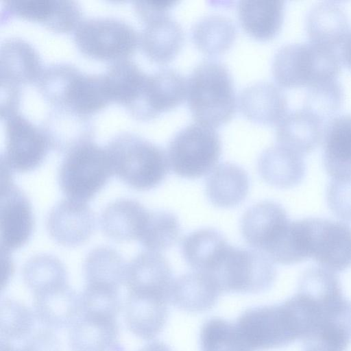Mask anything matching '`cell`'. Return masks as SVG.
Returning a JSON list of instances; mask_svg holds the SVG:
<instances>
[{
	"mask_svg": "<svg viewBox=\"0 0 351 351\" xmlns=\"http://www.w3.org/2000/svg\"><path fill=\"white\" fill-rule=\"evenodd\" d=\"M190 111L197 123L215 128L229 121L236 110L232 76L227 67L215 60L200 62L187 80Z\"/></svg>",
	"mask_w": 351,
	"mask_h": 351,
	"instance_id": "6da1fadb",
	"label": "cell"
},
{
	"mask_svg": "<svg viewBox=\"0 0 351 351\" xmlns=\"http://www.w3.org/2000/svg\"><path fill=\"white\" fill-rule=\"evenodd\" d=\"M113 173L136 190L158 186L170 167L167 154L158 145L136 135L114 138L106 147Z\"/></svg>",
	"mask_w": 351,
	"mask_h": 351,
	"instance_id": "7a4b0ae2",
	"label": "cell"
},
{
	"mask_svg": "<svg viewBox=\"0 0 351 351\" xmlns=\"http://www.w3.org/2000/svg\"><path fill=\"white\" fill-rule=\"evenodd\" d=\"M340 69V58L335 49L311 41L282 45L272 64L275 80L285 87L308 86L337 78Z\"/></svg>",
	"mask_w": 351,
	"mask_h": 351,
	"instance_id": "3957f363",
	"label": "cell"
},
{
	"mask_svg": "<svg viewBox=\"0 0 351 351\" xmlns=\"http://www.w3.org/2000/svg\"><path fill=\"white\" fill-rule=\"evenodd\" d=\"M236 326L254 351L282 348L302 339L304 335L291 298L280 304L247 309L238 318Z\"/></svg>",
	"mask_w": 351,
	"mask_h": 351,
	"instance_id": "277c9868",
	"label": "cell"
},
{
	"mask_svg": "<svg viewBox=\"0 0 351 351\" xmlns=\"http://www.w3.org/2000/svg\"><path fill=\"white\" fill-rule=\"evenodd\" d=\"M113 174L106 148L88 141L67 152L58 171V183L68 199L86 203Z\"/></svg>",
	"mask_w": 351,
	"mask_h": 351,
	"instance_id": "5b68a950",
	"label": "cell"
},
{
	"mask_svg": "<svg viewBox=\"0 0 351 351\" xmlns=\"http://www.w3.org/2000/svg\"><path fill=\"white\" fill-rule=\"evenodd\" d=\"M221 149L220 138L214 128L191 123L171 140L167 152L169 167L182 178H198L215 167Z\"/></svg>",
	"mask_w": 351,
	"mask_h": 351,
	"instance_id": "8992f818",
	"label": "cell"
},
{
	"mask_svg": "<svg viewBox=\"0 0 351 351\" xmlns=\"http://www.w3.org/2000/svg\"><path fill=\"white\" fill-rule=\"evenodd\" d=\"M210 275L221 292L255 293L272 285L276 271L273 262L263 252L229 245Z\"/></svg>",
	"mask_w": 351,
	"mask_h": 351,
	"instance_id": "52a82bcc",
	"label": "cell"
},
{
	"mask_svg": "<svg viewBox=\"0 0 351 351\" xmlns=\"http://www.w3.org/2000/svg\"><path fill=\"white\" fill-rule=\"evenodd\" d=\"M75 42L85 55L95 59L122 60L137 44V35L125 22L109 18L86 20L77 25Z\"/></svg>",
	"mask_w": 351,
	"mask_h": 351,
	"instance_id": "ba28073f",
	"label": "cell"
},
{
	"mask_svg": "<svg viewBox=\"0 0 351 351\" xmlns=\"http://www.w3.org/2000/svg\"><path fill=\"white\" fill-rule=\"evenodd\" d=\"M6 144L1 162L13 172L38 167L51 147L49 136L16 112L5 116Z\"/></svg>",
	"mask_w": 351,
	"mask_h": 351,
	"instance_id": "9c48e42d",
	"label": "cell"
},
{
	"mask_svg": "<svg viewBox=\"0 0 351 351\" xmlns=\"http://www.w3.org/2000/svg\"><path fill=\"white\" fill-rule=\"evenodd\" d=\"M1 167V249L10 253L30 239L34 217L27 197L12 182V171Z\"/></svg>",
	"mask_w": 351,
	"mask_h": 351,
	"instance_id": "30bf717a",
	"label": "cell"
},
{
	"mask_svg": "<svg viewBox=\"0 0 351 351\" xmlns=\"http://www.w3.org/2000/svg\"><path fill=\"white\" fill-rule=\"evenodd\" d=\"M310 258L332 272L351 267V228L341 221L308 218Z\"/></svg>",
	"mask_w": 351,
	"mask_h": 351,
	"instance_id": "8fae6325",
	"label": "cell"
},
{
	"mask_svg": "<svg viewBox=\"0 0 351 351\" xmlns=\"http://www.w3.org/2000/svg\"><path fill=\"white\" fill-rule=\"evenodd\" d=\"M187 81L173 69L165 68L147 75L143 90L129 108L141 119H150L174 108L186 96Z\"/></svg>",
	"mask_w": 351,
	"mask_h": 351,
	"instance_id": "7c38bea8",
	"label": "cell"
},
{
	"mask_svg": "<svg viewBox=\"0 0 351 351\" xmlns=\"http://www.w3.org/2000/svg\"><path fill=\"white\" fill-rule=\"evenodd\" d=\"M303 351H346L351 343V302L324 309L302 339Z\"/></svg>",
	"mask_w": 351,
	"mask_h": 351,
	"instance_id": "4fadbf2b",
	"label": "cell"
},
{
	"mask_svg": "<svg viewBox=\"0 0 351 351\" xmlns=\"http://www.w3.org/2000/svg\"><path fill=\"white\" fill-rule=\"evenodd\" d=\"M95 226L94 214L85 203L63 199L50 210L47 228L58 243L74 247L84 243L91 236Z\"/></svg>",
	"mask_w": 351,
	"mask_h": 351,
	"instance_id": "5bb4252c",
	"label": "cell"
},
{
	"mask_svg": "<svg viewBox=\"0 0 351 351\" xmlns=\"http://www.w3.org/2000/svg\"><path fill=\"white\" fill-rule=\"evenodd\" d=\"M173 280L166 258L158 252L147 250L128 265L125 285L128 293L159 297L170 302Z\"/></svg>",
	"mask_w": 351,
	"mask_h": 351,
	"instance_id": "9a60e30c",
	"label": "cell"
},
{
	"mask_svg": "<svg viewBox=\"0 0 351 351\" xmlns=\"http://www.w3.org/2000/svg\"><path fill=\"white\" fill-rule=\"evenodd\" d=\"M111 98L104 75H82L72 68L64 80L55 102L78 115L104 108Z\"/></svg>",
	"mask_w": 351,
	"mask_h": 351,
	"instance_id": "2e32d148",
	"label": "cell"
},
{
	"mask_svg": "<svg viewBox=\"0 0 351 351\" xmlns=\"http://www.w3.org/2000/svg\"><path fill=\"white\" fill-rule=\"evenodd\" d=\"M289 221L280 204L273 201L261 202L243 214L241 233L247 243L265 254Z\"/></svg>",
	"mask_w": 351,
	"mask_h": 351,
	"instance_id": "e0dca14e",
	"label": "cell"
},
{
	"mask_svg": "<svg viewBox=\"0 0 351 351\" xmlns=\"http://www.w3.org/2000/svg\"><path fill=\"white\" fill-rule=\"evenodd\" d=\"M35 315L51 329L71 326L80 313V296L68 283L34 295Z\"/></svg>",
	"mask_w": 351,
	"mask_h": 351,
	"instance_id": "ac0fdd59",
	"label": "cell"
},
{
	"mask_svg": "<svg viewBox=\"0 0 351 351\" xmlns=\"http://www.w3.org/2000/svg\"><path fill=\"white\" fill-rule=\"evenodd\" d=\"M119 336L116 318L81 314L71 326L69 346L71 351H114Z\"/></svg>",
	"mask_w": 351,
	"mask_h": 351,
	"instance_id": "d6986e66",
	"label": "cell"
},
{
	"mask_svg": "<svg viewBox=\"0 0 351 351\" xmlns=\"http://www.w3.org/2000/svg\"><path fill=\"white\" fill-rule=\"evenodd\" d=\"M239 108L249 119L259 123L274 124L287 113V100L284 92L269 82H259L242 90Z\"/></svg>",
	"mask_w": 351,
	"mask_h": 351,
	"instance_id": "ffe728a7",
	"label": "cell"
},
{
	"mask_svg": "<svg viewBox=\"0 0 351 351\" xmlns=\"http://www.w3.org/2000/svg\"><path fill=\"white\" fill-rule=\"evenodd\" d=\"M322 121L304 108L287 112L277 123L278 144L301 155L310 152L323 137Z\"/></svg>",
	"mask_w": 351,
	"mask_h": 351,
	"instance_id": "44dd1931",
	"label": "cell"
},
{
	"mask_svg": "<svg viewBox=\"0 0 351 351\" xmlns=\"http://www.w3.org/2000/svg\"><path fill=\"white\" fill-rule=\"evenodd\" d=\"M306 29L311 42L335 49L350 34L347 14L339 4L332 1L318 2L309 9Z\"/></svg>",
	"mask_w": 351,
	"mask_h": 351,
	"instance_id": "7402d4cb",
	"label": "cell"
},
{
	"mask_svg": "<svg viewBox=\"0 0 351 351\" xmlns=\"http://www.w3.org/2000/svg\"><path fill=\"white\" fill-rule=\"evenodd\" d=\"M221 293L212 275L195 271L173 280L170 302L184 311L204 312L215 304Z\"/></svg>",
	"mask_w": 351,
	"mask_h": 351,
	"instance_id": "603a6c76",
	"label": "cell"
},
{
	"mask_svg": "<svg viewBox=\"0 0 351 351\" xmlns=\"http://www.w3.org/2000/svg\"><path fill=\"white\" fill-rule=\"evenodd\" d=\"M169 303L164 298L128 293L124 307L128 328L140 339H154L166 323Z\"/></svg>",
	"mask_w": 351,
	"mask_h": 351,
	"instance_id": "cb8c5ba5",
	"label": "cell"
},
{
	"mask_svg": "<svg viewBox=\"0 0 351 351\" xmlns=\"http://www.w3.org/2000/svg\"><path fill=\"white\" fill-rule=\"evenodd\" d=\"M325 169L332 178L351 176V113L332 117L323 132Z\"/></svg>",
	"mask_w": 351,
	"mask_h": 351,
	"instance_id": "d4e9b609",
	"label": "cell"
},
{
	"mask_svg": "<svg viewBox=\"0 0 351 351\" xmlns=\"http://www.w3.org/2000/svg\"><path fill=\"white\" fill-rule=\"evenodd\" d=\"M258 172L268 184L280 189L295 186L305 175L302 155L279 144L265 149L258 160Z\"/></svg>",
	"mask_w": 351,
	"mask_h": 351,
	"instance_id": "484cf974",
	"label": "cell"
},
{
	"mask_svg": "<svg viewBox=\"0 0 351 351\" xmlns=\"http://www.w3.org/2000/svg\"><path fill=\"white\" fill-rule=\"evenodd\" d=\"M149 211L141 203L130 199H119L109 204L100 217L102 232L117 241L138 239Z\"/></svg>",
	"mask_w": 351,
	"mask_h": 351,
	"instance_id": "4316f807",
	"label": "cell"
},
{
	"mask_svg": "<svg viewBox=\"0 0 351 351\" xmlns=\"http://www.w3.org/2000/svg\"><path fill=\"white\" fill-rule=\"evenodd\" d=\"M141 36L145 54L158 63H166L175 58L184 42L181 25L167 13L146 23Z\"/></svg>",
	"mask_w": 351,
	"mask_h": 351,
	"instance_id": "83f0119b",
	"label": "cell"
},
{
	"mask_svg": "<svg viewBox=\"0 0 351 351\" xmlns=\"http://www.w3.org/2000/svg\"><path fill=\"white\" fill-rule=\"evenodd\" d=\"M230 245L212 228H202L187 234L181 243L182 254L197 271L211 274L218 266Z\"/></svg>",
	"mask_w": 351,
	"mask_h": 351,
	"instance_id": "f1b7e54d",
	"label": "cell"
},
{
	"mask_svg": "<svg viewBox=\"0 0 351 351\" xmlns=\"http://www.w3.org/2000/svg\"><path fill=\"white\" fill-rule=\"evenodd\" d=\"M250 182L246 171L241 167L224 162L215 167L206 182L210 202L220 208L240 204L247 197Z\"/></svg>",
	"mask_w": 351,
	"mask_h": 351,
	"instance_id": "f546056e",
	"label": "cell"
},
{
	"mask_svg": "<svg viewBox=\"0 0 351 351\" xmlns=\"http://www.w3.org/2000/svg\"><path fill=\"white\" fill-rule=\"evenodd\" d=\"M285 9L282 0H242L237 12L243 29L254 38H272L281 27Z\"/></svg>",
	"mask_w": 351,
	"mask_h": 351,
	"instance_id": "4dcf8cb0",
	"label": "cell"
},
{
	"mask_svg": "<svg viewBox=\"0 0 351 351\" xmlns=\"http://www.w3.org/2000/svg\"><path fill=\"white\" fill-rule=\"evenodd\" d=\"M40 60L35 51L21 40H10L2 46L1 51V81L15 83L34 80L39 76Z\"/></svg>",
	"mask_w": 351,
	"mask_h": 351,
	"instance_id": "1f68e13d",
	"label": "cell"
},
{
	"mask_svg": "<svg viewBox=\"0 0 351 351\" xmlns=\"http://www.w3.org/2000/svg\"><path fill=\"white\" fill-rule=\"evenodd\" d=\"M128 265L113 248L101 246L91 250L84 264L86 285L119 289L125 284Z\"/></svg>",
	"mask_w": 351,
	"mask_h": 351,
	"instance_id": "d6a6232c",
	"label": "cell"
},
{
	"mask_svg": "<svg viewBox=\"0 0 351 351\" xmlns=\"http://www.w3.org/2000/svg\"><path fill=\"white\" fill-rule=\"evenodd\" d=\"M273 262L293 265L310 258L308 221H289L279 237L265 253Z\"/></svg>",
	"mask_w": 351,
	"mask_h": 351,
	"instance_id": "836d02e7",
	"label": "cell"
},
{
	"mask_svg": "<svg viewBox=\"0 0 351 351\" xmlns=\"http://www.w3.org/2000/svg\"><path fill=\"white\" fill-rule=\"evenodd\" d=\"M236 34L235 25L229 18L212 14L202 18L194 25L191 37L202 51L214 55L228 49Z\"/></svg>",
	"mask_w": 351,
	"mask_h": 351,
	"instance_id": "e575fe53",
	"label": "cell"
},
{
	"mask_svg": "<svg viewBox=\"0 0 351 351\" xmlns=\"http://www.w3.org/2000/svg\"><path fill=\"white\" fill-rule=\"evenodd\" d=\"M104 76L111 101L129 108L139 97L147 75L132 62L122 60L113 64Z\"/></svg>",
	"mask_w": 351,
	"mask_h": 351,
	"instance_id": "d590c367",
	"label": "cell"
},
{
	"mask_svg": "<svg viewBox=\"0 0 351 351\" xmlns=\"http://www.w3.org/2000/svg\"><path fill=\"white\" fill-rule=\"evenodd\" d=\"M25 284L33 294L68 283V276L63 264L48 254L32 257L23 270Z\"/></svg>",
	"mask_w": 351,
	"mask_h": 351,
	"instance_id": "8d00e7d4",
	"label": "cell"
},
{
	"mask_svg": "<svg viewBox=\"0 0 351 351\" xmlns=\"http://www.w3.org/2000/svg\"><path fill=\"white\" fill-rule=\"evenodd\" d=\"M199 340L202 351H254L236 324L219 317L210 318L204 324Z\"/></svg>",
	"mask_w": 351,
	"mask_h": 351,
	"instance_id": "74e56055",
	"label": "cell"
},
{
	"mask_svg": "<svg viewBox=\"0 0 351 351\" xmlns=\"http://www.w3.org/2000/svg\"><path fill=\"white\" fill-rule=\"evenodd\" d=\"M180 233V223L174 214L163 210L149 211L138 241L147 250L158 252L171 247Z\"/></svg>",
	"mask_w": 351,
	"mask_h": 351,
	"instance_id": "f35d334b",
	"label": "cell"
},
{
	"mask_svg": "<svg viewBox=\"0 0 351 351\" xmlns=\"http://www.w3.org/2000/svg\"><path fill=\"white\" fill-rule=\"evenodd\" d=\"M343 100V89L337 78L330 79L307 86L303 108L322 120L332 115Z\"/></svg>",
	"mask_w": 351,
	"mask_h": 351,
	"instance_id": "ab89813d",
	"label": "cell"
},
{
	"mask_svg": "<svg viewBox=\"0 0 351 351\" xmlns=\"http://www.w3.org/2000/svg\"><path fill=\"white\" fill-rule=\"evenodd\" d=\"M7 9L12 14L44 23L58 32L62 21V2L53 0H9Z\"/></svg>",
	"mask_w": 351,
	"mask_h": 351,
	"instance_id": "60d3db41",
	"label": "cell"
},
{
	"mask_svg": "<svg viewBox=\"0 0 351 351\" xmlns=\"http://www.w3.org/2000/svg\"><path fill=\"white\" fill-rule=\"evenodd\" d=\"M119 289L86 285L80 296L81 314L116 318L121 307Z\"/></svg>",
	"mask_w": 351,
	"mask_h": 351,
	"instance_id": "b9f144b4",
	"label": "cell"
},
{
	"mask_svg": "<svg viewBox=\"0 0 351 351\" xmlns=\"http://www.w3.org/2000/svg\"><path fill=\"white\" fill-rule=\"evenodd\" d=\"M34 323L32 312L23 304L5 298L1 304V335L3 340L20 339L28 335Z\"/></svg>",
	"mask_w": 351,
	"mask_h": 351,
	"instance_id": "7bdbcfd3",
	"label": "cell"
},
{
	"mask_svg": "<svg viewBox=\"0 0 351 351\" xmlns=\"http://www.w3.org/2000/svg\"><path fill=\"white\" fill-rule=\"evenodd\" d=\"M326 199L337 217L351 222V176L332 179L327 189Z\"/></svg>",
	"mask_w": 351,
	"mask_h": 351,
	"instance_id": "ee69618b",
	"label": "cell"
},
{
	"mask_svg": "<svg viewBox=\"0 0 351 351\" xmlns=\"http://www.w3.org/2000/svg\"><path fill=\"white\" fill-rule=\"evenodd\" d=\"M19 351H61V347L55 334L45 329L34 334Z\"/></svg>",
	"mask_w": 351,
	"mask_h": 351,
	"instance_id": "f6af8a7d",
	"label": "cell"
},
{
	"mask_svg": "<svg viewBox=\"0 0 351 351\" xmlns=\"http://www.w3.org/2000/svg\"><path fill=\"white\" fill-rule=\"evenodd\" d=\"M176 1L151 0L135 2V7L140 16L146 23L158 16L167 14Z\"/></svg>",
	"mask_w": 351,
	"mask_h": 351,
	"instance_id": "bcb514c9",
	"label": "cell"
},
{
	"mask_svg": "<svg viewBox=\"0 0 351 351\" xmlns=\"http://www.w3.org/2000/svg\"><path fill=\"white\" fill-rule=\"evenodd\" d=\"M341 56L344 64L351 69V32L342 43Z\"/></svg>",
	"mask_w": 351,
	"mask_h": 351,
	"instance_id": "7dc6e473",
	"label": "cell"
},
{
	"mask_svg": "<svg viewBox=\"0 0 351 351\" xmlns=\"http://www.w3.org/2000/svg\"><path fill=\"white\" fill-rule=\"evenodd\" d=\"M138 351H171L165 343L160 341H153L143 347Z\"/></svg>",
	"mask_w": 351,
	"mask_h": 351,
	"instance_id": "c3c4849f",
	"label": "cell"
},
{
	"mask_svg": "<svg viewBox=\"0 0 351 351\" xmlns=\"http://www.w3.org/2000/svg\"><path fill=\"white\" fill-rule=\"evenodd\" d=\"M1 351H19L12 345L8 343L7 341L1 339Z\"/></svg>",
	"mask_w": 351,
	"mask_h": 351,
	"instance_id": "681fc988",
	"label": "cell"
},
{
	"mask_svg": "<svg viewBox=\"0 0 351 351\" xmlns=\"http://www.w3.org/2000/svg\"><path fill=\"white\" fill-rule=\"evenodd\" d=\"M114 351H125L124 348L121 346V345L119 346Z\"/></svg>",
	"mask_w": 351,
	"mask_h": 351,
	"instance_id": "f907efd6",
	"label": "cell"
}]
</instances>
